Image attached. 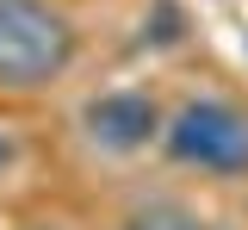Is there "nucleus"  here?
I'll return each instance as SVG.
<instances>
[{"mask_svg":"<svg viewBox=\"0 0 248 230\" xmlns=\"http://www.w3.org/2000/svg\"><path fill=\"white\" fill-rule=\"evenodd\" d=\"M75 56V32L50 0H0V87L37 94Z\"/></svg>","mask_w":248,"mask_h":230,"instance_id":"obj_1","label":"nucleus"},{"mask_svg":"<svg viewBox=\"0 0 248 230\" xmlns=\"http://www.w3.org/2000/svg\"><path fill=\"white\" fill-rule=\"evenodd\" d=\"M168 149L186 168H205V174H242L248 168V118L223 99H192L168 125Z\"/></svg>","mask_w":248,"mask_h":230,"instance_id":"obj_2","label":"nucleus"},{"mask_svg":"<svg viewBox=\"0 0 248 230\" xmlns=\"http://www.w3.org/2000/svg\"><path fill=\"white\" fill-rule=\"evenodd\" d=\"M155 131V106L149 99H137V94H106V99H93L87 106V137L99 143V149H137V143H149Z\"/></svg>","mask_w":248,"mask_h":230,"instance_id":"obj_3","label":"nucleus"},{"mask_svg":"<svg viewBox=\"0 0 248 230\" xmlns=\"http://www.w3.org/2000/svg\"><path fill=\"white\" fill-rule=\"evenodd\" d=\"M130 230H199V224L186 218L180 205H149V212H137V218H130Z\"/></svg>","mask_w":248,"mask_h":230,"instance_id":"obj_4","label":"nucleus"}]
</instances>
